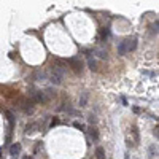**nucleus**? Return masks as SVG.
Wrapping results in <instances>:
<instances>
[{
	"label": "nucleus",
	"instance_id": "nucleus-19",
	"mask_svg": "<svg viewBox=\"0 0 159 159\" xmlns=\"http://www.w3.org/2000/svg\"><path fill=\"white\" fill-rule=\"evenodd\" d=\"M108 37V30L105 29V30H102V38H107Z\"/></svg>",
	"mask_w": 159,
	"mask_h": 159
},
{
	"label": "nucleus",
	"instance_id": "nucleus-13",
	"mask_svg": "<svg viewBox=\"0 0 159 159\" xmlns=\"http://www.w3.org/2000/svg\"><path fill=\"white\" fill-rule=\"evenodd\" d=\"M7 116H8V122H10V127L13 129V126H15V116H13V113H11V111H7Z\"/></svg>",
	"mask_w": 159,
	"mask_h": 159
},
{
	"label": "nucleus",
	"instance_id": "nucleus-10",
	"mask_svg": "<svg viewBox=\"0 0 159 159\" xmlns=\"http://www.w3.org/2000/svg\"><path fill=\"white\" fill-rule=\"evenodd\" d=\"M126 45H124V40H122V41H119V45H118V54L119 56H124V54H126Z\"/></svg>",
	"mask_w": 159,
	"mask_h": 159
},
{
	"label": "nucleus",
	"instance_id": "nucleus-11",
	"mask_svg": "<svg viewBox=\"0 0 159 159\" xmlns=\"http://www.w3.org/2000/svg\"><path fill=\"white\" fill-rule=\"evenodd\" d=\"M88 65H89V69H91L92 72L97 70V64H96V61H94L91 56H89V59H88Z\"/></svg>",
	"mask_w": 159,
	"mask_h": 159
},
{
	"label": "nucleus",
	"instance_id": "nucleus-16",
	"mask_svg": "<svg viewBox=\"0 0 159 159\" xmlns=\"http://www.w3.org/2000/svg\"><path fill=\"white\" fill-rule=\"evenodd\" d=\"M57 124H59V119H53L51 124H49V127H54V126H57Z\"/></svg>",
	"mask_w": 159,
	"mask_h": 159
},
{
	"label": "nucleus",
	"instance_id": "nucleus-5",
	"mask_svg": "<svg viewBox=\"0 0 159 159\" xmlns=\"http://www.w3.org/2000/svg\"><path fill=\"white\" fill-rule=\"evenodd\" d=\"M124 45H126V51L130 53V51H134V49L137 48V40H135V38H126V40H124Z\"/></svg>",
	"mask_w": 159,
	"mask_h": 159
},
{
	"label": "nucleus",
	"instance_id": "nucleus-12",
	"mask_svg": "<svg viewBox=\"0 0 159 159\" xmlns=\"http://www.w3.org/2000/svg\"><path fill=\"white\" fill-rule=\"evenodd\" d=\"M88 97H89L88 92H83L81 99H80V107H86V104H88Z\"/></svg>",
	"mask_w": 159,
	"mask_h": 159
},
{
	"label": "nucleus",
	"instance_id": "nucleus-7",
	"mask_svg": "<svg viewBox=\"0 0 159 159\" xmlns=\"http://www.w3.org/2000/svg\"><path fill=\"white\" fill-rule=\"evenodd\" d=\"M37 129H38L37 122H30V124H27V126H26V134H27V135H30V134L37 132Z\"/></svg>",
	"mask_w": 159,
	"mask_h": 159
},
{
	"label": "nucleus",
	"instance_id": "nucleus-18",
	"mask_svg": "<svg viewBox=\"0 0 159 159\" xmlns=\"http://www.w3.org/2000/svg\"><path fill=\"white\" fill-rule=\"evenodd\" d=\"M150 156L154 158V146H150Z\"/></svg>",
	"mask_w": 159,
	"mask_h": 159
},
{
	"label": "nucleus",
	"instance_id": "nucleus-21",
	"mask_svg": "<svg viewBox=\"0 0 159 159\" xmlns=\"http://www.w3.org/2000/svg\"><path fill=\"white\" fill-rule=\"evenodd\" d=\"M22 159H33V158H32V156H24Z\"/></svg>",
	"mask_w": 159,
	"mask_h": 159
},
{
	"label": "nucleus",
	"instance_id": "nucleus-17",
	"mask_svg": "<svg viewBox=\"0 0 159 159\" xmlns=\"http://www.w3.org/2000/svg\"><path fill=\"white\" fill-rule=\"evenodd\" d=\"M96 121H97V119H96V116H92V115L89 116V122H91V124H96Z\"/></svg>",
	"mask_w": 159,
	"mask_h": 159
},
{
	"label": "nucleus",
	"instance_id": "nucleus-15",
	"mask_svg": "<svg viewBox=\"0 0 159 159\" xmlns=\"http://www.w3.org/2000/svg\"><path fill=\"white\" fill-rule=\"evenodd\" d=\"M132 134H134V137H135V142H138V130L135 126H132Z\"/></svg>",
	"mask_w": 159,
	"mask_h": 159
},
{
	"label": "nucleus",
	"instance_id": "nucleus-4",
	"mask_svg": "<svg viewBox=\"0 0 159 159\" xmlns=\"http://www.w3.org/2000/svg\"><path fill=\"white\" fill-rule=\"evenodd\" d=\"M19 108H21L24 113H32V111H33V102L30 99H21V102H19Z\"/></svg>",
	"mask_w": 159,
	"mask_h": 159
},
{
	"label": "nucleus",
	"instance_id": "nucleus-1",
	"mask_svg": "<svg viewBox=\"0 0 159 159\" xmlns=\"http://www.w3.org/2000/svg\"><path fill=\"white\" fill-rule=\"evenodd\" d=\"M65 72H67V67H64L62 64H53L51 67V75H49V80L54 86H59L62 84L64 81V77H65Z\"/></svg>",
	"mask_w": 159,
	"mask_h": 159
},
{
	"label": "nucleus",
	"instance_id": "nucleus-6",
	"mask_svg": "<svg viewBox=\"0 0 159 159\" xmlns=\"http://www.w3.org/2000/svg\"><path fill=\"white\" fill-rule=\"evenodd\" d=\"M19 153H21V143H13L10 146V154L16 158V156H19Z\"/></svg>",
	"mask_w": 159,
	"mask_h": 159
},
{
	"label": "nucleus",
	"instance_id": "nucleus-3",
	"mask_svg": "<svg viewBox=\"0 0 159 159\" xmlns=\"http://www.w3.org/2000/svg\"><path fill=\"white\" fill-rule=\"evenodd\" d=\"M30 100L33 104H45V102H48V99L45 96V91H30Z\"/></svg>",
	"mask_w": 159,
	"mask_h": 159
},
{
	"label": "nucleus",
	"instance_id": "nucleus-8",
	"mask_svg": "<svg viewBox=\"0 0 159 159\" xmlns=\"http://www.w3.org/2000/svg\"><path fill=\"white\" fill-rule=\"evenodd\" d=\"M89 135H91L92 142L99 140V130H97V127H91V129H89Z\"/></svg>",
	"mask_w": 159,
	"mask_h": 159
},
{
	"label": "nucleus",
	"instance_id": "nucleus-20",
	"mask_svg": "<svg viewBox=\"0 0 159 159\" xmlns=\"http://www.w3.org/2000/svg\"><path fill=\"white\" fill-rule=\"evenodd\" d=\"M153 134H154V137L158 138V135H159V132H158V127H156V129H154V132H153Z\"/></svg>",
	"mask_w": 159,
	"mask_h": 159
},
{
	"label": "nucleus",
	"instance_id": "nucleus-14",
	"mask_svg": "<svg viewBox=\"0 0 159 159\" xmlns=\"http://www.w3.org/2000/svg\"><path fill=\"white\" fill-rule=\"evenodd\" d=\"M73 127H77V129H80V130H84V126H83L81 122H78V121L73 122Z\"/></svg>",
	"mask_w": 159,
	"mask_h": 159
},
{
	"label": "nucleus",
	"instance_id": "nucleus-9",
	"mask_svg": "<svg viewBox=\"0 0 159 159\" xmlns=\"http://www.w3.org/2000/svg\"><path fill=\"white\" fill-rule=\"evenodd\" d=\"M96 158L97 159H105V150L102 146H97L96 148Z\"/></svg>",
	"mask_w": 159,
	"mask_h": 159
},
{
	"label": "nucleus",
	"instance_id": "nucleus-2",
	"mask_svg": "<svg viewBox=\"0 0 159 159\" xmlns=\"http://www.w3.org/2000/svg\"><path fill=\"white\" fill-rule=\"evenodd\" d=\"M69 65H70V69L77 75H81L83 70H84V64H83L80 59H77V57H73V59H69Z\"/></svg>",
	"mask_w": 159,
	"mask_h": 159
}]
</instances>
